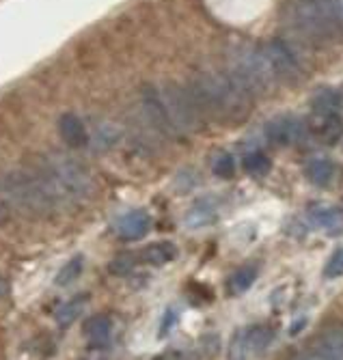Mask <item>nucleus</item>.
<instances>
[{"instance_id": "nucleus-1", "label": "nucleus", "mask_w": 343, "mask_h": 360, "mask_svg": "<svg viewBox=\"0 0 343 360\" xmlns=\"http://www.w3.org/2000/svg\"><path fill=\"white\" fill-rule=\"evenodd\" d=\"M190 93L203 117H214L229 123L244 121L253 108L251 95L229 74L203 72L194 76Z\"/></svg>"}, {"instance_id": "nucleus-2", "label": "nucleus", "mask_w": 343, "mask_h": 360, "mask_svg": "<svg viewBox=\"0 0 343 360\" xmlns=\"http://www.w3.org/2000/svg\"><path fill=\"white\" fill-rule=\"evenodd\" d=\"M35 173L42 177L58 207L70 201H80L91 192V177L87 169L72 155L52 153L35 169Z\"/></svg>"}, {"instance_id": "nucleus-3", "label": "nucleus", "mask_w": 343, "mask_h": 360, "mask_svg": "<svg viewBox=\"0 0 343 360\" xmlns=\"http://www.w3.org/2000/svg\"><path fill=\"white\" fill-rule=\"evenodd\" d=\"M0 196L28 216H48L58 205L35 171H9L0 177Z\"/></svg>"}, {"instance_id": "nucleus-4", "label": "nucleus", "mask_w": 343, "mask_h": 360, "mask_svg": "<svg viewBox=\"0 0 343 360\" xmlns=\"http://www.w3.org/2000/svg\"><path fill=\"white\" fill-rule=\"evenodd\" d=\"M339 13L337 0H294L289 18L302 39L324 44L339 32Z\"/></svg>"}, {"instance_id": "nucleus-5", "label": "nucleus", "mask_w": 343, "mask_h": 360, "mask_svg": "<svg viewBox=\"0 0 343 360\" xmlns=\"http://www.w3.org/2000/svg\"><path fill=\"white\" fill-rule=\"evenodd\" d=\"M229 76L251 97L268 93L277 82L263 48H253L249 44H237L229 50Z\"/></svg>"}, {"instance_id": "nucleus-6", "label": "nucleus", "mask_w": 343, "mask_h": 360, "mask_svg": "<svg viewBox=\"0 0 343 360\" xmlns=\"http://www.w3.org/2000/svg\"><path fill=\"white\" fill-rule=\"evenodd\" d=\"M160 102L166 110V117L173 125L175 134H190L199 127V117L201 110L194 102V97L190 93V89H182L173 82L164 84L160 91Z\"/></svg>"}, {"instance_id": "nucleus-7", "label": "nucleus", "mask_w": 343, "mask_h": 360, "mask_svg": "<svg viewBox=\"0 0 343 360\" xmlns=\"http://www.w3.org/2000/svg\"><path fill=\"white\" fill-rule=\"evenodd\" d=\"M263 54L272 68V74L277 80L294 82L300 78V63L294 54V50L283 39H272L266 44Z\"/></svg>"}, {"instance_id": "nucleus-8", "label": "nucleus", "mask_w": 343, "mask_h": 360, "mask_svg": "<svg viewBox=\"0 0 343 360\" xmlns=\"http://www.w3.org/2000/svg\"><path fill=\"white\" fill-rule=\"evenodd\" d=\"M306 129L324 145H337L343 136V119L337 110H313L306 121Z\"/></svg>"}, {"instance_id": "nucleus-9", "label": "nucleus", "mask_w": 343, "mask_h": 360, "mask_svg": "<svg viewBox=\"0 0 343 360\" xmlns=\"http://www.w3.org/2000/svg\"><path fill=\"white\" fill-rule=\"evenodd\" d=\"M308 132L306 123L296 117H277L266 125V136L277 145H294Z\"/></svg>"}, {"instance_id": "nucleus-10", "label": "nucleus", "mask_w": 343, "mask_h": 360, "mask_svg": "<svg viewBox=\"0 0 343 360\" xmlns=\"http://www.w3.org/2000/svg\"><path fill=\"white\" fill-rule=\"evenodd\" d=\"M58 132H61L63 141L72 149H80L89 143V134H87V127H85L82 119L72 112H67L58 119Z\"/></svg>"}, {"instance_id": "nucleus-11", "label": "nucleus", "mask_w": 343, "mask_h": 360, "mask_svg": "<svg viewBox=\"0 0 343 360\" xmlns=\"http://www.w3.org/2000/svg\"><path fill=\"white\" fill-rule=\"evenodd\" d=\"M149 229V216L141 210H134L119 218L117 222V231L123 240H141Z\"/></svg>"}, {"instance_id": "nucleus-12", "label": "nucleus", "mask_w": 343, "mask_h": 360, "mask_svg": "<svg viewBox=\"0 0 343 360\" xmlns=\"http://www.w3.org/2000/svg\"><path fill=\"white\" fill-rule=\"evenodd\" d=\"M85 335L93 345H104L111 337V319L106 315H93L85 323Z\"/></svg>"}, {"instance_id": "nucleus-13", "label": "nucleus", "mask_w": 343, "mask_h": 360, "mask_svg": "<svg viewBox=\"0 0 343 360\" xmlns=\"http://www.w3.org/2000/svg\"><path fill=\"white\" fill-rule=\"evenodd\" d=\"M177 257V250L170 242H158V244H149L143 250V261L151 266H164L168 261H173Z\"/></svg>"}, {"instance_id": "nucleus-14", "label": "nucleus", "mask_w": 343, "mask_h": 360, "mask_svg": "<svg viewBox=\"0 0 343 360\" xmlns=\"http://www.w3.org/2000/svg\"><path fill=\"white\" fill-rule=\"evenodd\" d=\"M244 337H247V343H249V349H251V356H257L261 352H266L274 339V333L268 328V326H253V328L244 330Z\"/></svg>"}, {"instance_id": "nucleus-15", "label": "nucleus", "mask_w": 343, "mask_h": 360, "mask_svg": "<svg viewBox=\"0 0 343 360\" xmlns=\"http://www.w3.org/2000/svg\"><path fill=\"white\" fill-rule=\"evenodd\" d=\"M332 175H335V169L328 160H311L306 165V179L316 186H320V188L328 186Z\"/></svg>"}, {"instance_id": "nucleus-16", "label": "nucleus", "mask_w": 343, "mask_h": 360, "mask_svg": "<svg viewBox=\"0 0 343 360\" xmlns=\"http://www.w3.org/2000/svg\"><path fill=\"white\" fill-rule=\"evenodd\" d=\"M214 216H216L214 207H210L205 201H201L190 210L186 220H188V226H205V224H210L214 220Z\"/></svg>"}, {"instance_id": "nucleus-17", "label": "nucleus", "mask_w": 343, "mask_h": 360, "mask_svg": "<svg viewBox=\"0 0 343 360\" xmlns=\"http://www.w3.org/2000/svg\"><path fill=\"white\" fill-rule=\"evenodd\" d=\"M257 278V270L255 268H242V270H237L231 281H229V287L233 293H244L247 289H251V285L255 283Z\"/></svg>"}, {"instance_id": "nucleus-18", "label": "nucleus", "mask_w": 343, "mask_h": 360, "mask_svg": "<svg viewBox=\"0 0 343 360\" xmlns=\"http://www.w3.org/2000/svg\"><path fill=\"white\" fill-rule=\"evenodd\" d=\"M82 257H74V259H70L67 264L61 268V272H58V276H56V285H61V287H65V285H70V283H74L78 276H80V272H82Z\"/></svg>"}, {"instance_id": "nucleus-19", "label": "nucleus", "mask_w": 343, "mask_h": 360, "mask_svg": "<svg viewBox=\"0 0 343 360\" xmlns=\"http://www.w3.org/2000/svg\"><path fill=\"white\" fill-rule=\"evenodd\" d=\"M311 218L316 224H320L324 229H335L337 224H341L343 214L339 210H332V207H318L311 212Z\"/></svg>"}, {"instance_id": "nucleus-20", "label": "nucleus", "mask_w": 343, "mask_h": 360, "mask_svg": "<svg viewBox=\"0 0 343 360\" xmlns=\"http://www.w3.org/2000/svg\"><path fill=\"white\" fill-rule=\"evenodd\" d=\"M85 300H87V298H74V300H70L67 304H63V307L58 309V313H56L58 326H70V323L80 315V311H82V307H85Z\"/></svg>"}, {"instance_id": "nucleus-21", "label": "nucleus", "mask_w": 343, "mask_h": 360, "mask_svg": "<svg viewBox=\"0 0 343 360\" xmlns=\"http://www.w3.org/2000/svg\"><path fill=\"white\" fill-rule=\"evenodd\" d=\"M270 158L268 155H263L261 151H253L251 155H247L244 158V169L251 173V175H266L268 171H270Z\"/></svg>"}, {"instance_id": "nucleus-22", "label": "nucleus", "mask_w": 343, "mask_h": 360, "mask_svg": "<svg viewBox=\"0 0 343 360\" xmlns=\"http://www.w3.org/2000/svg\"><path fill=\"white\" fill-rule=\"evenodd\" d=\"M318 343H322L335 360H343V330H328Z\"/></svg>"}, {"instance_id": "nucleus-23", "label": "nucleus", "mask_w": 343, "mask_h": 360, "mask_svg": "<svg viewBox=\"0 0 343 360\" xmlns=\"http://www.w3.org/2000/svg\"><path fill=\"white\" fill-rule=\"evenodd\" d=\"M212 171H214V175H218V177H223V179L233 177V173H235L233 155L227 153V151H220V153L214 158V162H212Z\"/></svg>"}, {"instance_id": "nucleus-24", "label": "nucleus", "mask_w": 343, "mask_h": 360, "mask_svg": "<svg viewBox=\"0 0 343 360\" xmlns=\"http://www.w3.org/2000/svg\"><path fill=\"white\" fill-rule=\"evenodd\" d=\"M229 360H251V349H249L244 330H239V333L233 335L231 347H229Z\"/></svg>"}, {"instance_id": "nucleus-25", "label": "nucleus", "mask_w": 343, "mask_h": 360, "mask_svg": "<svg viewBox=\"0 0 343 360\" xmlns=\"http://www.w3.org/2000/svg\"><path fill=\"white\" fill-rule=\"evenodd\" d=\"M341 274H343V248L332 252V257L328 259V264L324 268V276L326 278H339Z\"/></svg>"}, {"instance_id": "nucleus-26", "label": "nucleus", "mask_w": 343, "mask_h": 360, "mask_svg": "<svg viewBox=\"0 0 343 360\" xmlns=\"http://www.w3.org/2000/svg\"><path fill=\"white\" fill-rule=\"evenodd\" d=\"M175 319H177L175 311H173V309H168V311L164 313V317H162V326H160V337H164V335H168V333H170V328H173V326H175Z\"/></svg>"}, {"instance_id": "nucleus-27", "label": "nucleus", "mask_w": 343, "mask_h": 360, "mask_svg": "<svg viewBox=\"0 0 343 360\" xmlns=\"http://www.w3.org/2000/svg\"><path fill=\"white\" fill-rule=\"evenodd\" d=\"M130 268H132V261L127 257H119L117 261L111 264V272H115V274H127Z\"/></svg>"}, {"instance_id": "nucleus-28", "label": "nucleus", "mask_w": 343, "mask_h": 360, "mask_svg": "<svg viewBox=\"0 0 343 360\" xmlns=\"http://www.w3.org/2000/svg\"><path fill=\"white\" fill-rule=\"evenodd\" d=\"M9 220V205H7V201L0 196V226H3L5 222Z\"/></svg>"}, {"instance_id": "nucleus-29", "label": "nucleus", "mask_w": 343, "mask_h": 360, "mask_svg": "<svg viewBox=\"0 0 343 360\" xmlns=\"http://www.w3.org/2000/svg\"><path fill=\"white\" fill-rule=\"evenodd\" d=\"M5 293H7V283H5L3 278H0V298H3Z\"/></svg>"}, {"instance_id": "nucleus-30", "label": "nucleus", "mask_w": 343, "mask_h": 360, "mask_svg": "<svg viewBox=\"0 0 343 360\" xmlns=\"http://www.w3.org/2000/svg\"><path fill=\"white\" fill-rule=\"evenodd\" d=\"M339 11H341V15H343V0H339Z\"/></svg>"}]
</instances>
